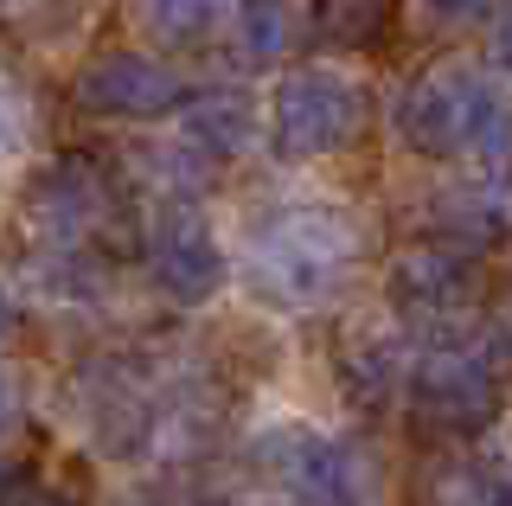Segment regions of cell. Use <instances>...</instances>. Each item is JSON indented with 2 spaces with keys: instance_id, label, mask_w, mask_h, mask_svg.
<instances>
[{
  "instance_id": "obj_4",
  "label": "cell",
  "mask_w": 512,
  "mask_h": 506,
  "mask_svg": "<svg viewBox=\"0 0 512 506\" xmlns=\"http://www.w3.org/2000/svg\"><path fill=\"white\" fill-rule=\"evenodd\" d=\"M493 103H500V90H487L474 71L442 65V71H423L397 90L391 122H397V141L410 154H423V161H468Z\"/></svg>"
},
{
  "instance_id": "obj_6",
  "label": "cell",
  "mask_w": 512,
  "mask_h": 506,
  "mask_svg": "<svg viewBox=\"0 0 512 506\" xmlns=\"http://www.w3.org/2000/svg\"><path fill=\"white\" fill-rule=\"evenodd\" d=\"M77 109L103 122H154L186 103V77L148 52H103L77 71Z\"/></svg>"
},
{
  "instance_id": "obj_5",
  "label": "cell",
  "mask_w": 512,
  "mask_h": 506,
  "mask_svg": "<svg viewBox=\"0 0 512 506\" xmlns=\"http://www.w3.org/2000/svg\"><path fill=\"white\" fill-rule=\"evenodd\" d=\"M384 295H391V308L410 314V321H455V314H468V302L480 295V257L468 244H455V237L404 244L391 257Z\"/></svg>"
},
{
  "instance_id": "obj_7",
  "label": "cell",
  "mask_w": 512,
  "mask_h": 506,
  "mask_svg": "<svg viewBox=\"0 0 512 506\" xmlns=\"http://www.w3.org/2000/svg\"><path fill=\"white\" fill-rule=\"evenodd\" d=\"M269 462L295 494V506H372V462L333 436L282 430L269 442Z\"/></svg>"
},
{
  "instance_id": "obj_10",
  "label": "cell",
  "mask_w": 512,
  "mask_h": 506,
  "mask_svg": "<svg viewBox=\"0 0 512 506\" xmlns=\"http://www.w3.org/2000/svg\"><path fill=\"white\" fill-rule=\"evenodd\" d=\"M180 109H186V148L205 154V161H231V154H244L250 135H256V116H250V103L237 97V90H212V97H192Z\"/></svg>"
},
{
  "instance_id": "obj_19",
  "label": "cell",
  "mask_w": 512,
  "mask_h": 506,
  "mask_svg": "<svg viewBox=\"0 0 512 506\" xmlns=\"http://www.w3.org/2000/svg\"><path fill=\"white\" fill-rule=\"evenodd\" d=\"M493 65L512 71V0H500V13H493Z\"/></svg>"
},
{
  "instance_id": "obj_3",
  "label": "cell",
  "mask_w": 512,
  "mask_h": 506,
  "mask_svg": "<svg viewBox=\"0 0 512 506\" xmlns=\"http://www.w3.org/2000/svg\"><path fill=\"white\" fill-rule=\"evenodd\" d=\"M365 129V90L346 71H288L269 103V141L282 161H327V154L352 148Z\"/></svg>"
},
{
  "instance_id": "obj_11",
  "label": "cell",
  "mask_w": 512,
  "mask_h": 506,
  "mask_svg": "<svg viewBox=\"0 0 512 506\" xmlns=\"http://www.w3.org/2000/svg\"><path fill=\"white\" fill-rule=\"evenodd\" d=\"M308 20H314V39L333 45V52H372V45L391 39L397 0H314Z\"/></svg>"
},
{
  "instance_id": "obj_16",
  "label": "cell",
  "mask_w": 512,
  "mask_h": 506,
  "mask_svg": "<svg viewBox=\"0 0 512 506\" xmlns=\"http://www.w3.org/2000/svg\"><path fill=\"white\" fill-rule=\"evenodd\" d=\"M0 506H84V500L64 494L58 481H45L32 468H13V474H0Z\"/></svg>"
},
{
  "instance_id": "obj_22",
  "label": "cell",
  "mask_w": 512,
  "mask_h": 506,
  "mask_svg": "<svg viewBox=\"0 0 512 506\" xmlns=\"http://www.w3.org/2000/svg\"><path fill=\"white\" fill-rule=\"evenodd\" d=\"M506 321H512V308H506Z\"/></svg>"
},
{
  "instance_id": "obj_17",
  "label": "cell",
  "mask_w": 512,
  "mask_h": 506,
  "mask_svg": "<svg viewBox=\"0 0 512 506\" xmlns=\"http://www.w3.org/2000/svg\"><path fill=\"white\" fill-rule=\"evenodd\" d=\"M20 148H26V97H20V84L0 71V161H13Z\"/></svg>"
},
{
  "instance_id": "obj_2",
  "label": "cell",
  "mask_w": 512,
  "mask_h": 506,
  "mask_svg": "<svg viewBox=\"0 0 512 506\" xmlns=\"http://www.w3.org/2000/svg\"><path fill=\"white\" fill-rule=\"evenodd\" d=\"M359 237L340 212L327 205H295L276 225L256 231V282L276 302H320L327 289H340V276L352 270Z\"/></svg>"
},
{
  "instance_id": "obj_18",
  "label": "cell",
  "mask_w": 512,
  "mask_h": 506,
  "mask_svg": "<svg viewBox=\"0 0 512 506\" xmlns=\"http://www.w3.org/2000/svg\"><path fill=\"white\" fill-rule=\"evenodd\" d=\"M416 7L442 26H487L493 13H500V0H416Z\"/></svg>"
},
{
  "instance_id": "obj_21",
  "label": "cell",
  "mask_w": 512,
  "mask_h": 506,
  "mask_svg": "<svg viewBox=\"0 0 512 506\" xmlns=\"http://www.w3.org/2000/svg\"><path fill=\"white\" fill-rule=\"evenodd\" d=\"M0 7H13V0H0Z\"/></svg>"
},
{
  "instance_id": "obj_13",
  "label": "cell",
  "mask_w": 512,
  "mask_h": 506,
  "mask_svg": "<svg viewBox=\"0 0 512 506\" xmlns=\"http://www.w3.org/2000/svg\"><path fill=\"white\" fill-rule=\"evenodd\" d=\"M224 7H231V0H141V20H148L167 45H192V39H205L218 26Z\"/></svg>"
},
{
  "instance_id": "obj_20",
  "label": "cell",
  "mask_w": 512,
  "mask_h": 506,
  "mask_svg": "<svg viewBox=\"0 0 512 506\" xmlns=\"http://www.w3.org/2000/svg\"><path fill=\"white\" fill-rule=\"evenodd\" d=\"M13 417H20V398H13V378L0 372V436L13 430Z\"/></svg>"
},
{
  "instance_id": "obj_14",
  "label": "cell",
  "mask_w": 512,
  "mask_h": 506,
  "mask_svg": "<svg viewBox=\"0 0 512 506\" xmlns=\"http://www.w3.org/2000/svg\"><path fill=\"white\" fill-rule=\"evenodd\" d=\"M436 506H512V474L500 468H442L436 474Z\"/></svg>"
},
{
  "instance_id": "obj_8",
  "label": "cell",
  "mask_w": 512,
  "mask_h": 506,
  "mask_svg": "<svg viewBox=\"0 0 512 506\" xmlns=\"http://www.w3.org/2000/svg\"><path fill=\"white\" fill-rule=\"evenodd\" d=\"M148 270L173 302H205L224 289V250L192 205H173L148 225Z\"/></svg>"
},
{
  "instance_id": "obj_15",
  "label": "cell",
  "mask_w": 512,
  "mask_h": 506,
  "mask_svg": "<svg viewBox=\"0 0 512 506\" xmlns=\"http://www.w3.org/2000/svg\"><path fill=\"white\" fill-rule=\"evenodd\" d=\"M340 378H346V398L352 404H378L384 391L397 385V366H391L384 346H365V353H346L340 359Z\"/></svg>"
},
{
  "instance_id": "obj_1",
  "label": "cell",
  "mask_w": 512,
  "mask_h": 506,
  "mask_svg": "<svg viewBox=\"0 0 512 506\" xmlns=\"http://www.w3.org/2000/svg\"><path fill=\"white\" fill-rule=\"evenodd\" d=\"M404 398L410 417L436 436H480L506 404L500 366L487 346H474L468 334H436L416 346V359L404 366Z\"/></svg>"
},
{
  "instance_id": "obj_9",
  "label": "cell",
  "mask_w": 512,
  "mask_h": 506,
  "mask_svg": "<svg viewBox=\"0 0 512 506\" xmlns=\"http://www.w3.org/2000/svg\"><path fill=\"white\" fill-rule=\"evenodd\" d=\"M109 218V186L103 173L84 161H58L32 186V225L45 237H64V244H84V237Z\"/></svg>"
},
{
  "instance_id": "obj_12",
  "label": "cell",
  "mask_w": 512,
  "mask_h": 506,
  "mask_svg": "<svg viewBox=\"0 0 512 506\" xmlns=\"http://www.w3.org/2000/svg\"><path fill=\"white\" fill-rule=\"evenodd\" d=\"M231 26H237V52L250 65H269V58L288 52V7L282 0H231Z\"/></svg>"
}]
</instances>
